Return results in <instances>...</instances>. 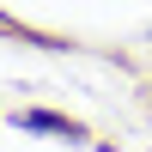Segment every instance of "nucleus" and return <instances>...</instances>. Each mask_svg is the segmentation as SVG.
<instances>
[{
  "label": "nucleus",
  "mask_w": 152,
  "mask_h": 152,
  "mask_svg": "<svg viewBox=\"0 0 152 152\" xmlns=\"http://www.w3.org/2000/svg\"><path fill=\"white\" fill-rule=\"evenodd\" d=\"M18 128H31V134H67V140H79V122L49 116V110H31V116H18Z\"/></svg>",
  "instance_id": "1"
}]
</instances>
